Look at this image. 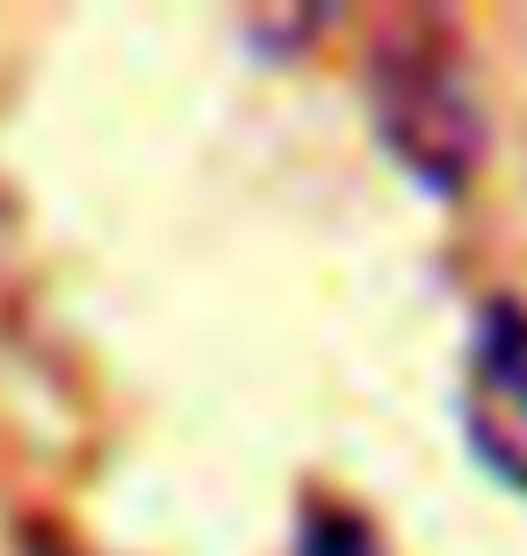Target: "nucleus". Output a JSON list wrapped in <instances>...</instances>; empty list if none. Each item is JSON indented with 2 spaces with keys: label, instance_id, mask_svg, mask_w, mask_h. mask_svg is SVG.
Segmentation results:
<instances>
[{
  "label": "nucleus",
  "instance_id": "nucleus-1",
  "mask_svg": "<svg viewBox=\"0 0 527 556\" xmlns=\"http://www.w3.org/2000/svg\"><path fill=\"white\" fill-rule=\"evenodd\" d=\"M368 116H376L384 152L441 203H455L477 174V160H485V109L469 87L463 43L434 22H405L376 43Z\"/></svg>",
  "mask_w": 527,
  "mask_h": 556
},
{
  "label": "nucleus",
  "instance_id": "nucleus-2",
  "mask_svg": "<svg viewBox=\"0 0 527 556\" xmlns=\"http://www.w3.org/2000/svg\"><path fill=\"white\" fill-rule=\"evenodd\" d=\"M463 441L491 484L527 498V304L513 296L477 304V326H469Z\"/></svg>",
  "mask_w": 527,
  "mask_h": 556
},
{
  "label": "nucleus",
  "instance_id": "nucleus-3",
  "mask_svg": "<svg viewBox=\"0 0 527 556\" xmlns=\"http://www.w3.org/2000/svg\"><path fill=\"white\" fill-rule=\"evenodd\" d=\"M289 556H384V542H376V520L362 506H347V498H304Z\"/></svg>",
  "mask_w": 527,
  "mask_h": 556
},
{
  "label": "nucleus",
  "instance_id": "nucleus-4",
  "mask_svg": "<svg viewBox=\"0 0 527 556\" xmlns=\"http://www.w3.org/2000/svg\"><path fill=\"white\" fill-rule=\"evenodd\" d=\"M29 556H73L59 535H43V528H29Z\"/></svg>",
  "mask_w": 527,
  "mask_h": 556
}]
</instances>
